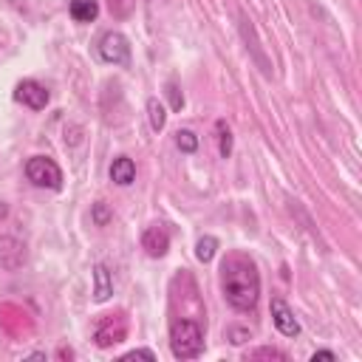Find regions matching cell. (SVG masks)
<instances>
[{
    "label": "cell",
    "mask_w": 362,
    "mask_h": 362,
    "mask_svg": "<svg viewBox=\"0 0 362 362\" xmlns=\"http://www.w3.org/2000/svg\"><path fill=\"white\" fill-rule=\"evenodd\" d=\"M221 291L235 311H255L260 297V274L249 255L232 252L221 263Z\"/></svg>",
    "instance_id": "cell-1"
},
{
    "label": "cell",
    "mask_w": 362,
    "mask_h": 362,
    "mask_svg": "<svg viewBox=\"0 0 362 362\" xmlns=\"http://www.w3.org/2000/svg\"><path fill=\"white\" fill-rule=\"evenodd\" d=\"M170 348L175 359H195L204 351V328L198 320L181 317L170 328Z\"/></svg>",
    "instance_id": "cell-2"
},
{
    "label": "cell",
    "mask_w": 362,
    "mask_h": 362,
    "mask_svg": "<svg viewBox=\"0 0 362 362\" xmlns=\"http://www.w3.org/2000/svg\"><path fill=\"white\" fill-rule=\"evenodd\" d=\"M25 175L34 187H45V189H59L62 187V170L57 167L54 158L48 156H34L25 161Z\"/></svg>",
    "instance_id": "cell-3"
},
{
    "label": "cell",
    "mask_w": 362,
    "mask_h": 362,
    "mask_svg": "<svg viewBox=\"0 0 362 362\" xmlns=\"http://www.w3.org/2000/svg\"><path fill=\"white\" fill-rule=\"evenodd\" d=\"M99 57L105 62H113V65H127L130 62V42H127V37L119 34V31L102 34V40H99Z\"/></svg>",
    "instance_id": "cell-4"
},
{
    "label": "cell",
    "mask_w": 362,
    "mask_h": 362,
    "mask_svg": "<svg viewBox=\"0 0 362 362\" xmlns=\"http://www.w3.org/2000/svg\"><path fill=\"white\" fill-rule=\"evenodd\" d=\"M124 337H127V320H124L122 314L105 317V320L96 325V331H93V339H96L99 348H110V345L122 342Z\"/></svg>",
    "instance_id": "cell-5"
},
{
    "label": "cell",
    "mask_w": 362,
    "mask_h": 362,
    "mask_svg": "<svg viewBox=\"0 0 362 362\" xmlns=\"http://www.w3.org/2000/svg\"><path fill=\"white\" fill-rule=\"evenodd\" d=\"M25 257H28V252H25V243H23V240H17V238H11V235H3V238H0V266H3L6 272L23 269Z\"/></svg>",
    "instance_id": "cell-6"
},
{
    "label": "cell",
    "mask_w": 362,
    "mask_h": 362,
    "mask_svg": "<svg viewBox=\"0 0 362 362\" xmlns=\"http://www.w3.org/2000/svg\"><path fill=\"white\" fill-rule=\"evenodd\" d=\"M14 99L23 102V105L31 107V110H42V107L48 105V90H45V85H40V82H34V79H23V82L14 88Z\"/></svg>",
    "instance_id": "cell-7"
},
{
    "label": "cell",
    "mask_w": 362,
    "mask_h": 362,
    "mask_svg": "<svg viewBox=\"0 0 362 362\" xmlns=\"http://www.w3.org/2000/svg\"><path fill=\"white\" fill-rule=\"evenodd\" d=\"M272 320H274V325H277V331H280L283 337H297V334H300V322H297L294 311H291L280 297L272 300Z\"/></svg>",
    "instance_id": "cell-8"
},
{
    "label": "cell",
    "mask_w": 362,
    "mask_h": 362,
    "mask_svg": "<svg viewBox=\"0 0 362 362\" xmlns=\"http://www.w3.org/2000/svg\"><path fill=\"white\" fill-rule=\"evenodd\" d=\"M240 34H243V40H246V48L252 51L255 62L260 65V71H263L266 76H272V62L266 59V54H263V48H260V40H257V34H255V25H252L246 17H240Z\"/></svg>",
    "instance_id": "cell-9"
},
{
    "label": "cell",
    "mask_w": 362,
    "mask_h": 362,
    "mask_svg": "<svg viewBox=\"0 0 362 362\" xmlns=\"http://www.w3.org/2000/svg\"><path fill=\"white\" fill-rule=\"evenodd\" d=\"M141 246L150 257H164L167 249H170V235L161 229V226H150L144 235H141Z\"/></svg>",
    "instance_id": "cell-10"
},
{
    "label": "cell",
    "mask_w": 362,
    "mask_h": 362,
    "mask_svg": "<svg viewBox=\"0 0 362 362\" xmlns=\"http://www.w3.org/2000/svg\"><path fill=\"white\" fill-rule=\"evenodd\" d=\"M110 294H113V274L105 263H96L93 266V300L105 303Z\"/></svg>",
    "instance_id": "cell-11"
},
{
    "label": "cell",
    "mask_w": 362,
    "mask_h": 362,
    "mask_svg": "<svg viewBox=\"0 0 362 362\" xmlns=\"http://www.w3.org/2000/svg\"><path fill=\"white\" fill-rule=\"evenodd\" d=\"M110 178H113V184H119V187L133 184V178H136V164H133V158H127V156L113 158V164H110Z\"/></svg>",
    "instance_id": "cell-12"
},
{
    "label": "cell",
    "mask_w": 362,
    "mask_h": 362,
    "mask_svg": "<svg viewBox=\"0 0 362 362\" xmlns=\"http://www.w3.org/2000/svg\"><path fill=\"white\" fill-rule=\"evenodd\" d=\"M68 11H71V17L76 23H90V20H96L99 6H96V0H71L68 3Z\"/></svg>",
    "instance_id": "cell-13"
},
{
    "label": "cell",
    "mask_w": 362,
    "mask_h": 362,
    "mask_svg": "<svg viewBox=\"0 0 362 362\" xmlns=\"http://www.w3.org/2000/svg\"><path fill=\"white\" fill-rule=\"evenodd\" d=\"M147 119H150V127L158 133V130H164V124H167V110H164V105L153 96V99H147Z\"/></svg>",
    "instance_id": "cell-14"
},
{
    "label": "cell",
    "mask_w": 362,
    "mask_h": 362,
    "mask_svg": "<svg viewBox=\"0 0 362 362\" xmlns=\"http://www.w3.org/2000/svg\"><path fill=\"white\" fill-rule=\"evenodd\" d=\"M215 252H218V238H212V235L198 238V243H195V257H198L201 263H209V260L215 257Z\"/></svg>",
    "instance_id": "cell-15"
},
{
    "label": "cell",
    "mask_w": 362,
    "mask_h": 362,
    "mask_svg": "<svg viewBox=\"0 0 362 362\" xmlns=\"http://www.w3.org/2000/svg\"><path fill=\"white\" fill-rule=\"evenodd\" d=\"M215 133H218V153L223 158H229V153H232V130L226 127V122H215Z\"/></svg>",
    "instance_id": "cell-16"
},
{
    "label": "cell",
    "mask_w": 362,
    "mask_h": 362,
    "mask_svg": "<svg viewBox=\"0 0 362 362\" xmlns=\"http://www.w3.org/2000/svg\"><path fill=\"white\" fill-rule=\"evenodd\" d=\"M175 147H178L181 153H195V150H198L195 133H192V130H178V133H175Z\"/></svg>",
    "instance_id": "cell-17"
},
{
    "label": "cell",
    "mask_w": 362,
    "mask_h": 362,
    "mask_svg": "<svg viewBox=\"0 0 362 362\" xmlns=\"http://www.w3.org/2000/svg\"><path fill=\"white\" fill-rule=\"evenodd\" d=\"M107 8L116 20H124L130 11H133V0H107Z\"/></svg>",
    "instance_id": "cell-18"
},
{
    "label": "cell",
    "mask_w": 362,
    "mask_h": 362,
    "mask_svg": "<svg viewBox=\"0 0 362 362\" xmlns=\"http://www.w3.org/2000/svg\"><path fill=\"white\" fill-rule=\"evenodd\" d=\"M246 359H286V354L277 351V348H260V351L246 354Z\"/></svg>",
    "instance_id": "cell-19"
},
{
    "label": "cell",
    "mask_w": 362,
    "mask_h": 362,
    "mask_svg": "<svg viewBox=\"0 0 362 362\" xmlns=\"http://www.w3.org/2000/svg\"><path fill=\"white\" fill-rule=\"evenodd\" d=\"M167 96H170V107H173V110H181V107H184V93H181L173 82L167 85Z\"/></svg>",
    "instance_id": "cell-20"
},
{
    "label": "cell",
    "mask_w": 362,
    "mask_h": 362,
    "mask_svg": "<svg viewBox=\"0 0 362 362\" xmlns=\"http://www.w3.org/2000/svg\"><path fill=\"white\" fill-rule=\"evenodd\" d=\"M93 221H96L99 226H105V223L110 221V209H107L102 201H99V204H93Z\"/></svg>",
    "instance_id": "cell-21"
},
{
    "label": "cell",
    "mask_w": 362,
    "mask_h": 362,
    "mask_svg": "<svg viewBox=\"0 0 362 362\" xmlns=\"http://www.w3.org/2000/svg\"><path fill=\"white\" fill-rule=\"evenodd\" d=\"M122 359H124V362H130V359H147V362H153V359H156V354H153V351H147V348H141V351H130V354H124Z\"/></svg>",
    "instance_id": "cell-22"
},
{
    "label": "cell",
    "mask_w": 362,
    "mask_h": 362,
    "mask_svg": "<svg viewBox=\"0 0 362 362\" xmlns=\"http://www.w3.org/2000/svg\"><path fill=\"white\" fill-rule=\"evenodd\" d=\"M249 337H252V334H249L246 328H232V331H229V339H232L235 345H240V342H243V339H249Z\"/></svg>",
    "instance_id": "cell-23"
},
{
    "label": "cell",
    "mask_w": 362,
    "mask_h": 362,
    "mask_svg": "<svg viewBox=\"0 0 362 362\" xmlns=\"http://www.w3.org/2000/svg\"><path fill=\"white\" fill-rule=\"evenodd\" d=\"M311 359H328V362H334V359H337V354H334V351H317Z\"/></svg>",
    "instance_id": "cell-24"
},
{
    "label": "cell",
    "mask_w": 362,
    "mask_h": 362,
    "mask_svg": "<svg viewBox=\"0 0 362 362\" xmlns=\"http://www.w3.org/2000/svg\"><path fill=\"white\" fill-rule=\"evenodd\" d=\"M0 215H6V206H3V201H0Z\"/></svg>",
    "instance_id": "cell-25"
}]
</instances>
